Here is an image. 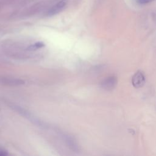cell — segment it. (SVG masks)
Wrapping results in <instances>:
<instances>
[{
  "instance_id": "5b68a950",
  "label": "cell",
  "mask_w": 156,
  "mask_h": 156,
  "mask_svg": "<svg viewBox=\"0 0 156 156\" xmlns=\"http://www.w3.org/2000/svg\"><path fill=\"white\" fill-rule=\"evenodd\" d=\"M63 138L64 141L67 144V145L71 149H73L74 151H76L78 150V146L76 144V142L70 136H68L66 135H63Z\"/></svg>"
},
{
  "instance_id": "3957f363",
  "label": "cell",
  "mask_w": 156,
  "mask_h": 156,
  "mask_svg": "<svg viewBox=\"0 0 156 156\" xmlns=\"http://www.w3.org/2000/svg\"><path fill=\"white\" fill-rule=\"evenodd\" d=\"M146 81V77L141 71H136L132 78V83L135 88H138L143 86Z\"/></svg>"
},
{
  "instance_id": "277c9868",
  "label": "cell",
  "mask_w": 156,
  "mask_h": 156,
  "mask_svg": "<svg viewBox=\"0 0 156 156\" xmlns=\"http://www.w3.org/2000/svg\"><path fill=\"white\" fill-rule=\"evenodd\" d=\"M0 82L3 85L8 86H18L24 83V80L21 79L9 77H2L1 79Z\"/></svg>"
},
{
  "instance_id": "52a82bcc",
  "label": "cell",
  "mask_w": 156,
  "mask_h": 156,
  "mask_svg": "<svg viewBox=\"0 0 156 156\" xmlns=\"http://www.w3.org/2000/svg\"><path fill=\"white\" fill-rule=\"evenodd\" d=\"M154 0H137V2L140 4H146L152 2Z\"/></svg>"
},
{
  "instance_id": "7a4b0ae2",
  "label": "cell",
  "mask_w": 156,
  "mask_h": 156,
  "mask_svg": "<svg viewBox=\"0 0 156 156\" xmlns=\"http://www.w3.org/2000/svg\"><path fill=\"white\" fill-rule=\"evenodd\" d=\"M66 4V0H61L58 1L57 4H55L54 5H53L51 8H50L48 10V11L46 13V16H52L59 13L65 8Z\"/></svg>"
},
{
  "instance_id": "8992f818",
  "label": "cell",
  "mask_w": 156,
  "mask_h": 156,
  "mask_svg": "<svg viewBox=\"0 0 156 156\" xmlns=\"http://www.w3.org/2000/svg\"><path fill=\"white\" fill-rule=\"evenodd\" d=\"M44 46V44L43 42H37V43H35L29 45L27 48V49L28 51H34V50L38 49L39 48H41Z\"/></svg>"
},
{
  "instance_id": "ba28073f",
  "label": "cell",
  "mask_w": 156,
  "mask_h": 156,
  "mask_svg": "<svg viewBox=\"0 0 156 156\" xmlns=\"http://www.w3.org/2000/svg\"><path fill=\"white\" fill-rule=\"evenodd\" d=\"M7 154V153L4 151H0V156H5Z\"/></svg>"
},
{
  "instance_id": "6da1fadb",
  "label": "cell",
  "mask_w": 156,
  "mask_h": 156,
  "mask_svg": "<svg viewBox=\"0 0 156 156\" xmlns=\"http://www.w3.org/2000/svg\"><path fill=\"white\" fill-rule=\"evenodd\" d=\"M118 80L115 76H111L105 78L101 82V87L102 89L107 91L113 90L117 85Z\"/></svg>"
}]
</instances>
